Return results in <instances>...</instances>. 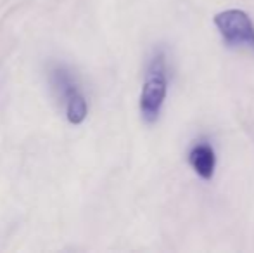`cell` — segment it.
<instances>
[{"mask_svg": "<svg viewBox=\"0 0 254 253\" xmlns=\"http://www.w3.org/2000/svg\"><path fill=\"white\" fill-rule=\"evenodd\" d=\"M51 85L64 106V113L71 125H80L88 115V104L83 90L76 82L73 71L64 64H54L49 71Z\"/></svg>", "mask_w": 254, "mask_h": 253, "instance_id": "obj_2", "label": "cell"}, {"mask_svg": "<svg viewBox=\"0 0 254 253\" xmlns=\"http://www.w3.org/2000/svg\"><path fill=\"white\" fill-rule=\"evenodd\" d=\"M214 26L218 28L225 44L230 47H248L254 51V24L248 12L241 9H228L214 16Z\"/></svg>", "mask_w": 254, "mask_h": 253, "instance_id": "obj_3", "label": "cell"}, {"mask_svg": "<svg viewBox=\"0 0 254 253\" xmlns=\"http://www.w3.org/2000/svg\"><path fill=\"white\" fill-rule=\"evenodd\" d=\"M189 162H190L192 169L195 170V173L201 179H213L214 167H216V156H214V149L209 144H195L189 153Z\"/></svg>", "mask_w": 254, "mask_h": 253, "instance_id": "obj_4", "label": "cell"}, {"mask_svg": "<svg viewBox=\"0 0 254 253\" xmlns=\"http://www.w3.org/2000/svg\"><path fill=\"white\" fill-rule=\"evenodd\" d=\"M166 56L157 51L147 64V73L140 94V113L147 123H154L161 115L164 99L168 94Z\"/></svg>", "mask_w": 254, "mask_h": 253, "instance_id": "obj_1", "label": "cell"}]
</instances>
